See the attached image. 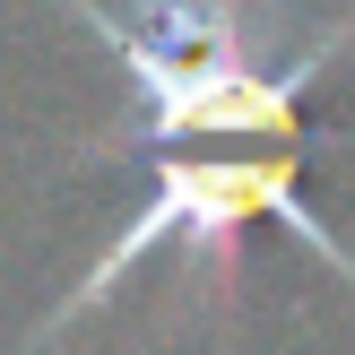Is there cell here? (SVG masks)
Returning a JSON list of instances; mask_svg holds the SVG:
<instances>
[{
    "instance_id": "6da1fadb",
    "label": "cell",
    "mask_w": 355,
    "mask_h": 355,
    "mask_svg": "<svg viewBox=\"0 0 355 355\" xmlns=\"http://www.w3.org/2000/svg\"><path fill=\"white\" fill-rule=\"evenodd\" d=\"M252 217H277L304 252H321L329 269L355 286V252L338 234H329V217L304 200V156L295 148H234V156H156V182L148 200L130 208V217L104 234V252L78 269V286L61 295V304L35 321L26 347H52L69 321H87V312L104 304V295H121L139 269H148L156 252H182L200 260L208 277H225V260H234V234Z\"/></svg>"
}]
</instances>
